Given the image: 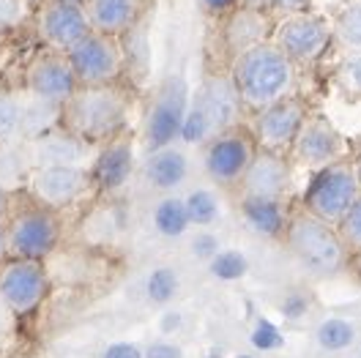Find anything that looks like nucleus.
Segmentation results:
<instances>
[{"instance_id": "38", "label": "nucleus", "mask_w": 361, "mask_h": 358, "mask_svg": "<svg viewBox=\"0 0 361 358\" xmlns=\"http://www.w3.org/2000/svg\"><path fill=\"white\" fill-rule=\"evenodd\" d=\"M310 6H312V0H274L271 17L279 14L285 20V17H295V14H310Z\"/></svg>"}, {"instance_id": "24", "label": "nucleus", "mask_w": 361, "mask_h": 358, "mask_svg": "<svg viewBox=\"0 0 361 358\" xmlns=\"http://www.w3.org/2000/svg\"><path fill=\"white\" fill-rule=\"evenodd\" d=\"M33 156H30V145L25 140L14 142H0V186L6 192L30 183L33 175Z\"/></svg>"}, {"instance_id": "36", "label": "nucleus", "mask_w": 361, "mask_h": 358, "mask_svg": "<svg viewBox=\"0 0 361 358\" xmlns=\"http://www.w3.org/2000/svg\"><path fill=\"white\" fill-rule=\"evenodd\" d=\"M219 252H222V247H219V238H216L214 233H197V235L192 238V254H195L197 260L211 263Z\"/></svg>"}, {"instance_id": "12", "label": "nucleus", "mask_w": 361, "mask_h": 358, "mask_svg": "<svg viewBox=\"0 0 361 358\" xmlns=\"http://www.w3.org/2000/svg\"><path fill=\"white\" fill-rule=\"evenodd\" d=\"M39 36L52 52L66 55L77 42L90 33V23L85 17V6L77 0H44L39 8Z\"/></svg>"}, {"instance_id": "49", "label": "nucleus", "mask_w": 361, "mask_h": 358, "mask_svg": "<svg viewBox=\"0 0 361 358\" xmlns=\"http://www.w3.org/2000/svg\"><path fill=\"white\" fill-rule=\"evenodd\" d=\"M77 3H85V0H77Z\"/></svg>"}, {"instance_id": "20", "label": "nucleus", "mask_w": 361, "mask_h": 358, "mask_svg": "<svg viewBox=\"0 0 361 358\" xmlns=\"http://www.w3.org/2000/svg\"><path fill=\"white\" fill-rule=\"evenodd\" d=\"M135 173V142L129 135H115L93 159V180L102 192H121Z\"/></svg>"}, {"instance_id": "41", "label": "nucleus", "mask_w": 361, "mask_h": 358, "mask_svg": "<svg viewBox=\"0 0 361 358\" xmlns=\"http://www.w3.org/2000/svg\"><path fill=\"white\" fill-rule=\"evenodd\" d=\"M200 3L211 14H233L238 8V0H200Z\"/></svg>"}, {"instance_id": "4", "label": "nucleus", "mask_w": 361, "mask_h": 358, "mask_svg": "<svg viewBox=\"0 0 361 358\" xmlns=\"http://www.w3.org/2000/svg\"><path fill=\"white\" fill-rule=\"evenodd\" d=\"M285 244L295 260L315 276H337L345 268L348 247L339 238V230L334 224H326L315 219L312 214H298L288 219L285 227Z\"/></svg>"}, {"instance_id": "1", "label": "nucleus", "mask_w": 361, "mask_h": 358, "mask_svg": "<svg viewBox=\"0 0 361 358\" xmlns=\"http://www.w3.org/2000/svg\"><path fill=\"white\" fill-rule=\"evenodd\" d=\"M230 77L238 88L241 104L260 112L290 96L295 82V63L274 42H266L233 58Z\"/></svg>"}, {"instance_id": "26", "label": "nucleus", "mask_w": 361, "mask_h": 358, "mask_svg": "<svg viewBox=\"0 0 361 358\" xmlns=\"http://www.w3.org/2000/svg\"><path fill=\"white\" fill-rule=\"evenodd\" d=\"M154 227H157L159 235H164V238H180L192 227L183 197H176V195L161 197L157 202V208H154Z\"/></svg>"}, {"instance_id": "42", "label": "nucleus", "mask_w": 361, "mask_h": 358, "mask_svg": "<svg viewBox=\"0 0 361 358\" xmlns=\"http://www.w3.org/2000/svg\"><path fill=\"white\" fill-rule=\"evenodd\" d=\"M180 320H183V317H180L176 309L164 312L161 314V320H159V331H161V334H173V331H178Z\"/></svg>"}, {"instance_id": "23", "label": "nucleus", "mask_w": 361, "mask_h": 358, "mask_svg": "<svg viewBox=\"0 0 361 358\" xmlns=\"http://www.w3.org/2000/svg\"><path fill=\"white\" fill-rule=\"evenodd\" d=\"M241 216H244V222H247L257 235H266V238L285 235V227H288L282 200L244 197V195H241Z\"/></svg>"}, {"instance_id": "11", "label": "nucleus", "mask_w": 361, "mask_h": 358, "mask_svg": "<svg viewBox=\"0 0 361 358\" xmlns=\"http://www.w3.org/2000/svg\"><path fill=\"white\" fill-rule=\"evenodd\" d=\"M255 154H257L255 151V140L247 132H241V129H230L225 135L214 137L205 145V173H208V178L214 180V183H219V186L241 183Z\"/></svg>"}, {"instance_id": "28", "label": "nucleus", "mask_w": 361, "mask_h": 358, "mask_svg": "<svg viewBox=\"0 0 361 358\" xmlns=\"http://www.w3.org/2000/svg\"><path fill=\"white\" fill-rule=\"evenodd\" d=\"M334 36L345 49L359 52L361 49V0L348 3L334 20Z\"/></svg>"}, {"instance_id": "19", "label": "nucleus", "mask_w": 361, "mask_h": 358, "mask_svg": "<svg viewBox=\"0 0 361 358\" xmlns=\"http://www.w3.org/2000/svg\"><path fill=\"white\" fill-rule=\"evenodd\" d=\"M271 14L266 11H255V8H235L233 14H227L225 25H222V44H225L230 61L244 55L255 47L266 44L274 36Z\"/></svg>"}, {"instance_id": "5", "label": "nucleus", "mask_w": 361, "mask_h": 358, "mask_svg": "<svg viewBox=\"0 0 361 358\" xmlns=\"http://www.w3.org/2000/svg\"><path fill=\"white\" fill-rule=\"evenodd\" d=\"M359 197L361 180L359 173H356V164L342 159V161L331 164V167L317 170L315 178L310 180V186H307L304 208L315 219L337 227Z\"/></svg>"}, {"instance_id": "33", "label": "nucleus", "mask_w": 361, "mask_h": 358, "mask_svg": "<svg viewBox=\"0 0 361 358\" xmlns=\"http://www.w3.org/2000/svg\"><path fill=\"white\" fill-rule=\"evenodd\" d=\"M249 342H252V347L255 350H260V353H269V350H276V347H282V334L276 331V326L266 320V317H260L257 323H255V328H252V336H249Z\"/></svg>"}, {"instance_id": "45", "label": "nucleus", "mask_w": 361, "mask_h": 358, "mask_svg": "<svg viewBox=\"0 0 361 358\" xmlns=\"http://www.w3.org/2000/svg\"><path fill=\"white\" fill-rule=\"evenodd\" d=\"M6 211H8V192L0 186V219L6 216Z\"/></svg>"}, {"instance_id": "10", "label": "nucleus", "mask_w": 361, "mask_h": 358, "mask_svg": "<svg viewBox=\"0 0 361 358\" xmlns=\"http://www.w3.org/2000/svg\"><path fill=\"white\" fill-rule=\"evenodd\" d=\"M334 36V27L317 14H295L285 17L274 27L271 42L279 47L293 63H310L326 52Z\"/></svg>"}, {"instance_id": "27", "label": "nucleus", "mask_w": 361, "mask_h": 358, "mask_svg": "<svg viewBox=\"0 0 361 358\" xmlns=\"http://www.w3.org/2000/svg\"><path fill=\"white\" fill-rule=\"evenodd\" d=\"M186 214H189V222L195 227H211L214 222H219V197L211 192V189H192L186 197Z\"/></svg>"}, {"instance_id": "18", "label": "nucleus", "mask_w": 361, "mask_h": 358, "mask_svg": "<svg viewBox=\"0 0 361 358\" xmlns=\"http://www.w3.org/2000/svg\"><path fill=\"white\" fill-rule=\"evenodd\" d=\"M27 145L33 167H88L90 159H96L88 140L71 135L66 129H55Z\"/></svg>"}, {"instance_id": "9", "label": "nucleus", "mask_w": 361, "mask_h": 358, "mask_svg": "<svg viewBox=\"0 0 361 358\" xmlns=\"http://www.w3.org/2000/svg\"><path fill=\"white\" fill-rule=\"evenodd\" d=\"M61 241V222L47 208H30L17 214L8 224V249L23 260H44Z\"/></svg>"}, {"instance_id": "7", "label": "nucleus", "mask_w": 361, "mask_h": 358, "mask_svg": "<svg viewBox=\"0 0 361 358\" xmlns=\"http://www.w3.org/2000/svg\"><path fill=\"white\" fill-rule=\"evenodd\" d=\"M66 61L80 88L113 85L123 71V47L113 36H102L90 30L82 42H77L68 49Z\"/></svg>"}, {"instance_id": "21", "label": "nucleus", "mask_w": 361, "mask_h": 358, "mask_svg": "<svg viewBox=\"0 0 361 358\" xmlns=\"http://www.w3.org/2000/svg\"><path fill=\"white\" fill-rule=\"evenodd\" d=\"M82 6L93 33L118 39L142 23L145 0H85Z\"/></svg>"}, {"instance_id": "29", "label": "nucleus", "mask_w": 361, "mask_h": 358, "mask_svg": "<svg viewBox=\"0 0 361 358\" xmlns=\"http://www.w3.org/2000/svg\"><path fill=\"white\" fill-rule=\"evenodd\" d=\"M23 140V99L0 90V142Z\"/></svg>"}, {"instance_id": "32", "label": "nucleus", "mask_w": 361, "mask_h": 358, "mask_svg": "<svg viewBox=\"0 0 361 358\" xmlns=\"http://www.w3.org/2000/svg\"><path fill=\"white\" fill-rule=\"evenodd\" d=\"M339 230V238L342 244L348 247V252H361V197L353 202V208L345 214V219L337 224Z\"/></svg>"}, {"instance_id": "39", "label": "nucleus", "mask_w": 361, "mask_h": 358, "mask_svg": "<svg viewBox=\"0 0 361 358\" xmlns=\"http://www.w3.org/2000/svg\"><path fill=\"white\" fill-rule=\"evenodd\" d=\"M102 358H145L142 347H137L135 342H113L104 347Z\"/></svg>"}, {"instance_id": "2", "label": "nucleus", "mask_w": 361, "mask_h": 358, "mask_svg": "<svg viewBox=\"0 0 361 358\" xmlns=\"http://www.w3.org/2000/svg\"><path fill=\"white\" fill-rule=\"evenodd\" d=\"M241 96L230 77V71H219L205 77L203 85L192 93L186 121L180 129L183 145H208L214 137L235 129L238 112H241Z\"/></svg>"}, {"instance_id": "16", "label": "nucleus", "mask_w": 361, "mask_h": 358, "mask_svg": "<svg viewBox=\"0 0 361 358\" xmlns=\"http://www.w3.org/2000/svg\"><path fill=\"white\" fill-rule=\"evenodd\" d=\"M88 183V167H36L30 175V192L47 211H58L80 200Z\"/></svg>"}, {"instance_id": "22", "label": "nucleus", "mask_w": 361, "mask_h": 358, "mask_svg": "<svg viewBox=\"0 0 361 358\" xmlns=\"http://www.w3.org/2000/svg\"><path fill=\"white\" fill-rule=\"evenodd\" d=\"M142 175L159 192H176L189 175V156L180 145L151 151L142 164Z\"/></svg>"}, {"instance_id": "43", "label": "nucleus", "mask_w": 361, "mask_h": 358, "mask_svg": "<svg viewBox=\"0 0 361 358\" xmlns=\"http://www.w3.org/2000/svg\"><path fill=\"white\" fill-rule=\"evenodd\" d=\"M271 3L274 0H238L241 8H255V11H266V14H271Z\"/></svg>"}, {"instance_id": "3", "label": "nucleus", "mask_w": 361, "mask_h": 358, "mask_svg": "<svg viewBox=\"0 0 361 358\" xmlns=\"http://www.w3.org/2000/svg\"><path fill=\"white\" fill-rule=\"evenodd\" d=\"M129 115V96L115 85L80 88L63 107V126L82 140L113 137L123 129Z\"/></svg>"}, {"instance_id": "31", "label": "nucleus", "mask_w": 361, "mask_h": 358, "mask_svg": "<svg viewBox=\"0 0 361 358\" xmlns=\"http://www.w3.org/2000/svg\"><path fill=\"white\" fill-rule=\"evenodd\" d=\"M208 271H211L219 282H238L249 271V260H247V254L238 252V249H222V252L208 263Z\"/></svg>"}, {"instance_id": "15", "label": "nucleus", "mask_w": 361, "mask_h": 358, "mask_svg": "<svg viewBox=\"0 0 361 358\" xmlns=\"http://www.w3.org/2000/svg\"><path fill=\"white\" fill-rule=\"evenodd\" d=\"M310 115L304 110V101H298L293 96L271 104L266 110L257 112V121H255V140L263 151H285V148H293L295 137L301 132L304 121Z\"/></svg>"}, {"instance_id": "35", "label": "nucleus", "mask_w": 361, "mask_h": 358, "mask_svg": "<svg viewBox=\"0 0 361 358\" xmlns=\"http://www.w3.org/2000/svg\"><path fill=\"white\" fill-rule=\"evenodd\" d=\"M342 85L361 96V49L359 52H350L345 61H342Z\"/></svg>"}, {"instance_id": "8", "label": "nucleus", "mask_w": 361, "mask_h": 358, "mask_svg": "<svg viewBox=\"0 0 361 358\" xmlns=\"http://www.w3.org/2000/svg\"><path fill=\"white\" fill-rule=\"evenodd\" d=\"M47 292H49V276L39 260L14 257L0 266V298L8 312L27 314L44 301Z\"/></svg>"}, {"instance_id": "40", "label": "nucleus", "mask_w": 361, "mask_h": 358, "mask_svg": "<svg viewBox=\"0 0 361 358\" xmlns=\"http://www.w3.org/2000/svg\"><path fill=\"white\" fill-rule=\"evenodd\" d=\"M145 358H183V350L173 342H151L145 350H142Z\"/></svg>"}, {"instance_id": "44", "label": "nucleus", "mask_w": 361, "mask_h": 358, "mask_svg": "<svg viewBox=\"0 0 361 358\" xmlns=\"http://www.w3.org/2000/svg\"><path fill=\"white\" fill-rule=\"evenodd\" d=\"M8 252V227L0 222V266H3V257Z\"/></svg>"}, {"instance_id": "47", "label": "nucleus", "mask_w": 361, "mask_h": 358, "mask_svg": "<svg viewBox=\"0 0 361 358\" xmlns=\"http://www.w3.org/2000/svg\"><path fill=\"white\" fill-rule=\"evenodd\" d=\"M353 164H356V173H359V180H361V156L356 159V161H353Z\"/></svg>"}, {"instance_id": "14", "label": "nucleus", "mask_w": 361, "mask_h": 358, "mask_svg": "<svg viewBox=\"0 0 361 358\" xmlns=\"http://www.w3.org/2000/svg\"><path fill=\"white\" fill-rule=\"evenodd\" d=\"M293 159L295 164L307 167V170H323L342 161L345 154V140L339 135V129L323 115H312L304 121L301 132L293 142Z\"/></svg>"}, {"instance_id": "37", "label": "nucleus", "mask_w": 361, "mask_h": 358, "mask_svg": "<svg viewBox=\"0 0 361 358\" xmlns=\"http://www.w3.org/2000/svg\"><path fill=\"white\" fill-rule=\"evenodd\" d=\"M25 14H27L25 0H0V30L17 27L25 20Z\"/></svg>"}, {"instance_id": "17", "label": "nucleus", "mask_w": 361, "mask_h": 358, "mask_svg": "<svg viewBox=\"0 0 361 358\" xmlns=\"http://www.w3.org/2000/svg\"><path fill=\"white\" fill-rule=\"evenodd\" d=\"M290 186V161L276 151H257L247 175L241 178V195L244 197H269L282 200V195Z\"/></svg>"}, {"instance_id": "13", "label": "nucleus", "mask_w": 361, "mask_h": 358, "mask_svg": "<svg viewBox=\"0 0 361 358\" xmlns=\"http://www.w3.org/2000/svg\"><path fill=\"white\" fill-rule=\"evenodd\" d=\"M25 88H27V96H33V99H42V101L55 104V107H66L74 99V93L80 90V82L68 66L66 55L47 52L27 66Z\"/></svg>"}, {"instance_id": "34", "label": "nucleus", "mask_w": 361, "mask_h": 358, "mask_svg": "<svg viewBox=\"0 0 361 358\" xmlns=\"http://www.w3.org/2000/svg\"><path fill=\"white\" fill-rule=\"evenodd\" d=\"M350 326L348 323H339V320H329V323H323V328H320V342L329 347V350H339V347H345L348 342H350Z\"/></svg>"}, {"instance_id": "30", "label": "nucleus", "mask_w": 361, "mask_h": 358, "mask_svg": "<svg viewBox=\"0 0 361 358\" xmlns=\"http://www.w3.org/2000/svg\"><path fill=\"white\" fill-rule=\"evenodd\" d=\"M145 295L151 304H170L176 295H178V273L170 268V266H159L148 273V282H145Z\"/></svg>"}, {"instance_id": "46", "label": "nucleus", "mask_w": 361, "mask_h": 358, "mask_svg": "<svg viewBox=\"0 0 361 358\" xmlns=\"http://www.w3.org/2000/svg\"><path fill=\"white\" fill-rule=\"evenodd\" d=\"M6 317H8V309H6V304H3V298H0V331L6 328Z\"/></svg>"}, {"instance_id": "48", "label": "nucleus", "mask_w": 361, "mask_h": 358, "mask_svg": "<svg viewBox=\"0 0 361 358\" xmlns=\"http://www.w3.org/2000/svg\"><path fill=\"white\" fill-rule=\"evenodd\" d=\"M11 358H25V356H11Z\"/></svg>"}, {"instance_id": "6", "label": "nucleus", "mask_w": 361, "mask_h": 358, "mask_svg": "<svg viewBox=\"0 0 361 358\" xmlns=\"http://www.w3.org/2000/svg\"><path fill=\"white\" fill-rule=\"evenodd\" d=\"M189 101H192V96H189L186 77L178 71L167 74L161 80L159 90L154 93L148 115H145V148H148V154L178 142Z\"/></svg>"}, {"instance_id": "25", "label": "nucleus", "mask_w": 361, "mask_h": 358, "mask_svg": "<svg viewBox=\"0 0 361 358\" xmlns=\"http://www.w3.org/2000/svg\"><path fill=\"white\" fill-rule=\"evenodd\" d=\"M61 118H63V107L47 104V101L33 99V96L23 99V140L25 142H33L39 137L55 132Z\"/></svg>"}]
</instances>
